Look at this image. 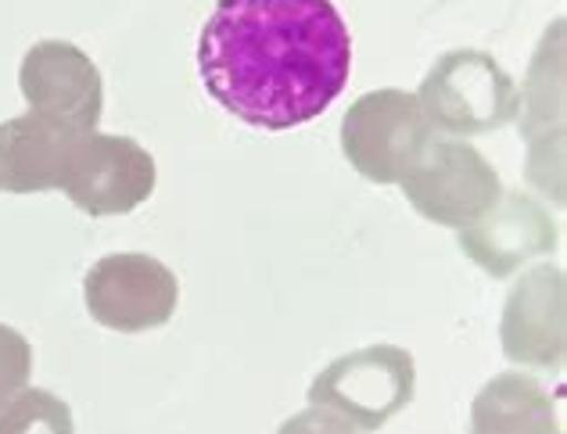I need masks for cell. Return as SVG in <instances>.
<instances>
[{
	"instance_id": "cell-7",
	"label": "cell",
	"mask_w": 567,
	"mask_h": 434,
	"mask_svg": "<svg viewBox=\"0 0 567 434\" xmlns=\"http://www.w3.org/2000/svg\"><path fill=\"white\" fill-rule=\"evenodd\" d=\"M86 309L104 327L118 334H141L173 320L181 302V283L173 269L152 256L123 251L101 259L83 283Z\"/></svg>"
},
{
	"instance_id": "cell-5",
	"label": "cell",
	"mask_w": 567,
	"mask_h": 434,
	"mask_svg": "<svg viewBox=\"0 0 567 434\" xmlns=\"http://www.w3.org/2000/svg\"><path fill=\"white\" fill-rule=\"evenodd\" d=\"M86 216H123L155 190V158L137 141L115 133H80L72 144L62 187Z\"/></svg>"
},
{
	"instance_id": "cell-9",
	"label": "cell",
	"mask_w": 567,
	"mask_h": 434,
	"mask_svg": "<svg viewBox=\"0 0 567 434\" xmlns=\"http://www.w3.org/2000/svg\"><path fill=\"white\" fill-rule=\"evenodd\" d=\"M554 223L528 194H499V202L482 219L460 230V248L492 277L514 273L525 259L554 248Z\"/></svg>"
},
{
	"instance_id": "cell-12",
	"label": "cell",
	"mask_w": 567,
	"mask_h": 434,
	"mask_svg": "<svg viewBox=\"0 0 567 434\" xmlns=\"http://www.w3.org/2000/svg\"><path fill=\"white\" fill-rule=\"evenodd\" d=\"M471 434H564V427L539 381L499 373L474 399Z\"/></svg>"
},
{
	"instance_id": "cell-3",
	"label": "cell",
	"mask_w": 567,
	"mask_h": 434,
	"mask_svg": "<svg viewBox=\"0 0 567 434\" xmlns=\"http://www.w3.org/2000/svg\"><path fill=\"white\" fill-rule=\"evenodd\" d=\"M416 101L431 130L442 137H474L511 123L520 94L496 58L482 51H450L427 72Z\"/></svg>"
},
{
	"instance_id": "cell-8",
	"label": "cell",
	"mask_w": 567,
	"mask_h": 434,
	"mask_svg": "<svg viewBox=\"0 0 567 434\" xmlns=\"http://www.w3.org/2000/svg\"><path fill=\"white\" fill-rule=\"evenodd\" d=\"M22 94L29 112L76 133H94L101 123V72L80 48L62 40H43L22 58Z\"/></svg>"
},
{
	"instance_id": "cell-14",
	"label": "cell",
	"mask_w": 567,
	"mask_h": 434,
	"mask_svg": "<svg viewBox=\"0 0 567 434\" xmlns=\"http://www.w3.org/2000/svg\"><path fill=\"white\" fill-rule=\"evenodd\" d=\"M29 370H33V349H29V341L14 327L0 323V410L25 388Z\"/></svg>"
},
{
	"instance_id": "cell-2",
	"label": "cell",
	"mask_w": 567,
	"mask_h": 434,
	"mask_svg": "<svg viewBox=\"0 0 567 434\" xmlns=\"http://www.w3.org/2000/svg\"><path fill=\"white\" fill-rule=\"evenodd\" d=\"M435 137L421 101L406 90L363 94L341 123V152L374 184H402L424 162Z\"/></svg>"
},
{
	"instance_id": "cell-4",
	"label": "cell",
	"mask_w": 567,
	"mask_h": 434,
	"mask_svg": "<svg viewBox=\"0 0 567 434\" xmlns=\"http://www.w3.org/2000/svg\"><path fill=\"white\" fill-rule=\"evenodd\" d=\"M416 388L413 355L399 345H370L334 359L309 384V406L338 413L355 434L381 431L410 406Z\"/></svg>"
},
{
	"instance_id": "cell-6",
	"label": "cell",
	"mask_w": 567,
	"mask_h": 434,
	"mask_svg": "<svg viewBox=\"0 0 567 434\" xmlns=\"http://www.w3.org/2000/svg\"><path fill=\"white\" fill-rule=\"evenodd\" d=\"M410 205L431 223L464 230L499 202V176L471 144L456 137H435L431 152L406 179H402Z\"/></svg>"
},
{
	"instance_id": "cell-1",
	"label": "cell",
	"mask_w": 567,
	"mask_h": 434,
	"mask_svg": "<svg viewBox=\"0 0 567 434\" xmlns=\"http://www.w3.org/2000/svg\"><path fill=\"white\" fill-rule=\"evenodd\" d=\"M198 69L230 115L277 133L331 108L349 83L352 37L331 0H219Z\"/></svg>"
},
{
	"instance_id": "cell-15",
	"label": "cell",
	"mask_w": 567,
	"mask_h": 434,
	"mask_svg": "<svg viewBox=\"0 0 567 434\" xmlns=\"http://www.w3.org/2000/svg\"><path fill=\"white\" fill-rule=\"evenodd\" d=\"M277 434H355V427H349L341 421L338 413L331 410H320V406H309L306 413L291 416Z\"/></svg>"
},
{
	"instance_id": "cell-10",
	"label": "cell",
	"mask_w": 567,
	"mask_h": 434,
	"mask_svg": "<svg viewBox=\"0 0 567 434\" xmlns=\"http://www.w3.org/2000/svg\"><path fill=\"white\" fill-rule=\"evenodd\" d=\"M503 349L514 363L560 366L564 359V273L539 266L511 291Z\"/></svg>"
},
{
	"instance_id": "cell-13",
	"label": "cell",
	"mask_w": 567,
	"mask_h": 434,
	"mask_svg": "<svg viewBox=\"0 0 567 434\" xmlns=\"http://www.w3.org/2000/svg\"><path fill=\"white\" fill-rule=\"evenodd\" d=\"M0 434H72V410L43 388H22L0 410Z\"/></svg>"
},
{
	"instance_id": "cell-11",
	"label": "cell",
	"mask_w": 567,
	"mask_h": 434,
	"mask_svg": "<svg viewBox=\"0 0 567 434\" xmlns=\"http://www.w3.org/2000/svg\"><path fill=\"white\" fill-rule=\"evenodd\" d=\"M80 133L37 112L0 123V190H58Z\"/></svg>"
}]
</instances>
